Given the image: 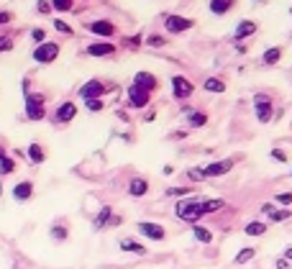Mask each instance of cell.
I'll use <instances>...</instances> for the list:
<instances>
[{
	"mask_svg": "<svg viewBox=\"0 0 292 269\" xmlns=\"http://www.w3.org/2000/svg\"><path fill=\"white\" fill-rule=\"evenodd\" d=\"M49 8H52V6H49V3H44V0H41V3H39V11H41V13H47Z\"/></svg>",
	"mask_w": 292,
	"mask_h": 269,
	"instance_id": "cell-43",
	"label": "cell"
},
{
	"mask_svg": "<svg viewBox=\"0 0 292 269\" xmlns=\"http://www.w3.org/2000/svg\"><path fill=\"white\" fill-rule=\"evenodd\" d=\"M54 26H57L59 31H64V34H70V31H72L70 26H67V24H64V21H57V24H54Z\"/></svg>",
	"mask_w": 292,
	"mask_h": 269,
	"instance_id": "cell-37",
	"label": "cell"
},
{
	"mask_svg": "<svg viewBox=\"0 0 292 269\" xmlns=\"http://www.w3.org/2000/svg\"><path fill=\"white\" fill-rule=\"evenodd\" d=\"M121 249L123 251H131V254H146V246H141L139 241H131V238H123L121 241Z\"/></svg>",
	"mask_w": 292,
	"mask_h": 269,
	"instance_id": "cell-17",
	"label": "cell"
},
{
	"mask_svg": "<svg viewBox=\"0 0 292 269\" xmlns=\"http://www.w3.org/2000/svg\"><path fill=\"white\" fill-rule=\"evenodd\" d=\"M190 123H192V126H205V116H203V113H192V116H190Z\"/></svg>",
	"mask_w": 292,
	"mask_h": 269,
	"instance_id": "cell-33",
	"label": "cell"
},
{
	"mask_svg": "<svg viewBox=\"0 0 292 269\" xmlns=\"http://www.w3.org/2000/svg\"><path fill=\"white\" fill-rule=\"evenodd\" d=\"M172 87H174V98H187V95L192 93V85H190L182 75H177V77L172 80Z\"/></svg>",
	"mask_w": 292,
	"mask_h": 269,
	"instance_id": "cell-10",
	"label": "cell"
},
{
	"mask_svg": "<svg viewBox=\"0 0 292 269\" xmlns=\"http://www.w3.org/2000/svg\"><path fill=\"white\" fill-rule=\"evenodd\" d=\"M274 266H277V269H289V261L282 256V259H277V264H274Z\"/></svg>",
	"mask_w": 292,
	"mask_h": 269,
	"instance_id": "cell-39",
	"label": "cell"
},
{
	"mask_svg": "<svg viewBox=\"0 0 292 269\" xmlns=\"http://www.w3.org/2000/svg\"><path fill=\"white\" fill-rule=\"evenodd\" d=\"M8 18H11L8 13H0V24H6V21H8Z\"/></svg>",
	"mask_w": 292,
	"mask_h": 269,
	"instance_id": "cell-45",
	"label": "cell"
},
{
	"mask_svg": "<svg viewBox=\"0 0 292 269\" xmlns=\"http://www.w3.org/2000/svg\"><path fill=\"white\" fill-rule=\"evenodd\" d=\"M57 54H59V47H57V44H47V41H44L41 47H36L34 59H36V62H41V64H49V62H54V59H57Z\"/></svg>",
	"mask_w": 292,
	"mask_h": 269,
	"instance_id": "cell-3",
	"label": "cell"
},
{
	"mask_svg": "<svg viewBox=\"0 0 292 269\" xmlns=\"http://www.w3.org/2000/svg\"><path fill=\"white\" fill-rule=\"evenodd\" d=\"M110 220H113V218H110V208H103V210L98 213V218H95V228H103V226H108Z\"/></svg>",
	"mask_w": 292,
	"mask_h": 269,
	"instance_id": "cell-25",
	"label": "cell"
},
{
	"mask_svg": "<svg viewBox=\"0 0 292 269\" xmlns=\"http://www.w3.org/2000/svg\"><path fill=\"white\" fill-rule=\"evenodd\" d=\"M231 167H233V162H231V159H220V162L208 164V167L203 169V174H205V177H220V174L231 172Z\"/></svg>",
	"mask_w": 292,
	"mask_h": 269,
	"instance_id": "cell-6",
	"label": "cell"
},
{
	"mask_svg": "<svg viewBox=\"0 0 292 269\" xmlns=\"http://www.w3.org/2000/svg\"><path fill=\"white\" fill-rule=\"evenodd\" d=\"M246 233H249V236H261V233H266V226L261 220H251L249 226H246Z\"/></svg>",
	"mask_w": 292,
	"mask_h": 269,
	"instance_id": "cell-23",
	"label": "cell"
},
{
	"mask_svg": "<svg viewBox=\"0 0 292 269\" xmlns=\"http://www.w3.org/2000/svg\"><path fill=\"white\" fill-rule=\"evenodd\" d=\"M146 44H149V47H162L164 39H162V36H149V39H146Z\"/></svg>",
	"mask_w": 292,
	"mask_h": 269,
	"instance_id": "cell-35",
	"label": "cell"
},
{
	"mask_svg": "<svg viewBox=\"0 0 292 269\" xmlns=\"http://www.w3.org/2000/svg\"><path fill=\"white\" fill-rule=\"evenodd\" d=\"M72 118H75V105L72 103H64V105L57 108V121L59 123H70Z\"/></svg>",
	"mask_w": 292,
	"mask_h": 269,
	"instance_id": "cell-11",
	"label": "cell"
},
{
	"mask_svg": "<svg viewBox=\"0 0 292 269\" xmlns=\"http://www.w3.org/2000/svg\"><path fill=\"white\" fill-rule=\"evenodd\" d=\"M256 31V24H251V21H243V24L236 29V39H243V36H251Z\"/></svg>",
	"mask_w": 292,
	"mask_h": 269,
	"instance_id": "cell-20",
	"label": "cell"
},
{
	"mask_svg": "<svg viewBox=\"0 0 292 269\" xmlns=\"http://www.w3.org/2000/svg\"><path fill=\"white\" fill-rule=\"evenodd\" d=\"M3 49H11V41L8 39H0V52H3Z\"/></svg>",
	"mask_w": 292,
	"mask_h": 269,
	"instance_id": "cell-42",
	"label": "cell"
},
{
	"mask_svg": "<svg viewBox=\"0 0 292 269\" xmlns=\"http://www.w3.org/2000/svg\"><path fill=\"white\" fill-rule=\"evenodd\" d=\"M29 156H31V162H34V164H41V162H44V151H41V146H39V144H31V146H29Z\"/></svg>",
	"mask_w": 292,
	"mask_h": 269,
	"instance_id": "cell-26",
	"label": "cell"
},
{
	"mask_svg": "<svg viewBox=\"0 0 292 269\" xmlns=\"http://www.w3.org/2000/svg\"><path fill=\"white\" fill-rule=\"evenodd\" d=\"M105 90V85L103 82H85L82 85V90H80V95L85 98V100H98V95Z\"/></svg>",
	"mask_w": 292,
	"mask_h": 269,
	"instance_id": "cell-9",
	"label": "cell"
},
{
	"mask_svg": "<svg viewBox=\"0 0 292 269\" xmlns=\"http://www.w3.org/2000/svg\"><path fill=\"white\" fill-rule=\"evenodd\" d=\"M261 213H264V215H269L272 220H287V218L292 215V210H277L274 205H269V203H266V205H261Z\"/></svg>",
	"mask_w": 292,
	"mask_h": 269,
	"instance_id": "cell-12",
	"label": "cell"
},
{
	"mask_svg": "<svg viewBox=\"0 0 292 269\" xmlns=\"http://www.w3.org/2000/svg\"><path fill=\"white\" fill-rule=\"evenodd\" d=\"M87 108H90V110H100L103 103H100V100H87Z\"/></svg>",
	"mask_w": 292,
	"mask_h": 269,
	"instance_id": "cell-36",
	"label": "cell"
},
{
	"mask_svg": "<svg viewBox=\"0 0 292 269\" xmlns=\"http://www.w3.org/2000/svg\"><path fill=\"white\" fill-rule=\"evenodd\" d=\"M146 190H149V182H146V179H141V177L131 179V185H128V192H131L133 197H141V195H146Z\"/></svg>",
	"mask_w": 292,
	"mask_h": 269,
	"instance_id": "cell-13",
	"label": "cell"
},
{
	"mask_svg": "<svg viewBox=\"0 0 292 269\" xmlns=\"http://www.w3.org/2000/svg\"><path fill=\"white\" fill-rule=\"evenodd\" d=\"M3 156H6V154H3V149H0V159H3Z\"/></svg>",
	"mask_w": 292,
	"mask_h": 269,
	"instance_id": "cell-46",
	"label": "cell"
},
{
	"mask_svg": "<svg viewBox=\"0 0 292 269\" xmlns=\"http://www.w3.org/2000/svg\"><path fill=\"white\" fill-rule=\"evenodd\" d=\"M139 231L146 236V238H151V241H162L164 238V228L159 226V223H139Z\"/></svg>",
	"mask_w": 292,
	"mask_h": 269,
	"instance_id": "cell-7",
	"label": "cell"
},
{
	"mask_svg": "<svg viewBox=\"0 0 292 269\" xmlns=\"http://www.w3.org/2000/svg\"><path fill=\"white\" fill-rule=\"evenodd\" d=\"M231 6H233V0H213V3H210V11H213V13H226Z\"/></svg>",
	"mask_w": 292,
	"mask_h": 269,
	"instance_id": "cell-24",
	"label": "cell"
},
{
	"mask_svg": "<svg viewBox=\"0 0 292 269\" xmlns=\"http://www.w3.org/2000/svg\"><path fill=\"white\" fill-rule=\"evenodd\" d=\"M254 108H256V118L261 123H269V118H272V100H269L266 95H256L254 98Z\"/></svg>",
	"mask_w": 292,
	"mask_h": 269,
	"instance_id": "cell-4",
	"label": "cell"
},
{
	"mask_svg": "<svg viewBox=\"0 0 292 269\" xmlns=\"http://www.w3.org/2000/svg\"><path fill=\"white\" fill-rule=\"evenodd\" d=\"M90 31H95L100 36H110L113 34V24H108V21H95V24H90Z\"/></svg>",
	"mask_w": 292,
	"mask_h": 269,
	"instance_id": "cell-18",
	"label": "cell"
},
{
	"mask_svg": "<svg viewBox=\"0 0 292 269\" xmlns=\"http://www.w3.org/2000/svg\"><path fill=\"white\" fill-rule=\"evenodd\" d=\"M31 192H34V185H31V182H18V185L13 187V197H16V200H29Z\"/></svg>",
	"mask_w": 292,
	"mask_h": 269,
	"instance_id": "cell-15",
	"label": "cell"
},
{
	"mask_svg": "<svg viewBox=\"0 0 292 269\" xmlns=\"http://www.w3.org/2000/svg\"><path fill=\"white\" fill-rule=\"evenodd\" d=\"M226 208V203H223L220 197H213V200H203V213H218Z\"/></svg>",
	"mask_w": 292,
	"mask_h": 269,
	"instance_id": "cell-19",
	"label": "cell"
},
{
	"mask_svg": "<svg viewBox=\"0 0 292 269\" xmlns=\"http://www.w3.org/2000/svg\"><path fill=\"white\" fill-rule=\"evenodd\" d=\"M167 29L172 31V34H179V31H187L190 26H192V21H187V18H182V16H167Z\"/></svg>",
	"mask_w": 292,
	"mask_h": 269,
	"instance_id": "cell-8",
	"label": "cell"
},
{
	"mask_svg": "<svg viewBox=\"0 0 292 269\" xmlns=\"http://www.w3.org/2000/svg\"><path fill=\"white\" fill-rule=\"evenodd\" d=\"M192 192V187H172V190H167V195H190Z\"/></svg>",
	"mask_w": 292,
	"mask_h": 269,
	"instance_id": "cell-31",
	"label": "cell"
},
{
	"mask_svg": "<svg viewBox=\"0 0 292 269\" xmlns=\"http://www.w3.org/2000/svg\"><path fill=\"white\" fill-rule=\"evenodd\" d=\"M177 218H182L187 223H195L197 218H203V203L200 200H182V203H177Z\"/></svg>",
	"mask_w": 292,
	"mask_h": 269,
	"instance_id": "cell-1",
	"label": "cell"
},
{
	"mask_svg": "<svg viewBox=\"0 0 292 269\" xmlns=\"http://www.w3.org/2000/svg\"><path fill=\"white\" fill-rule=\"evenodd\" d=\"M87 54H93V57H108V54H113V44H90Z\"/></svg>",
	"mask_w": 292,
	"mask_h": 269,
	"instance_id": "cell-14",
	"label": "cell"
},
{
	"mask_svg": "<svg viewBox=\"0 0 292 269\" xmlns=\"http://www.w3.org/2000/svg\"><path fill=\"white\" fill-rule=\"evenodd\" d=\"M44 113H47V108H44V98L41 95H29L26 98V116L31 121H41Z\"/></svg>",
	"mask_w": 292,
	"mask_h": 269,
	"instance_id": "cell-2",
	"label": "cell"
},
{
	"mask_svg": "<svg viewBox=\"0 0 292 269\" xmlns=\"http://www.w3.org/2000/svg\"><path fill=\"white\" fill-rule=\"evenodd\" d=\"M277 203H282V205H292V192H279V195H277Z\"/></svg>",
	"mask_w": 292,
	"mask_h": 269,
	"instance_id": "cell-32",
	"label": "cell"
},
{
	"mask_svg": "<svg viewBox=\"0 0 292 269\" xmlns=\"http://www.w3.org/2000/svg\"><path fill=\"white\" fill-rule=\"evenodd\" d=\"M254 256H256V249H251V246H249V249H241V251L236 254L233 261H236V264H246V261H251Z\"/></svg>",
	"mask_w": 292,
	"mask_h": 269,
	"instance_id": "cell-22",
	"label": "cell"
},
{
	"mask_svg": "<svg viewBox=\"0 0 292 269\" xmlns=\"http://www.w3.org/2000/svg\"><path fill=\"white\" fill-rule=\"evenodd\" d=\"M205 90H210V93H223V90H226V85H223L218 77H210V80L205 82Z\"/></svg>",
	"mask_w": 292,
	"mask_h": 269,
	"instance_id": "cell-27",
	"label": "cell"
},
{
	"mask_svg": "<svg viewBox=\"0 0 292 269\" xmlns=\"http://www.w3.org/2000/svg\"><path fill=\"white\" fill-rule=\"evenodd\" d=\"M272 156H274L277 162H287V156H284V154H282L279 149H274V151H272Z\"/></svg>",
	"mask_w": 292,
	"mask_h": 269,
	"instance_id": "cell-38",
	"label": "cell"
},
{
	"mask_svg": "<svg viewBox=\"0 0 292 269\" xmlns=\"http://www.w3.org/2000/svg\"><path fill=\"white\" fill-rule=\"evenodd\" d=\"M284 259H287V261H292V246H289V249L284 251Z\"/></svg>",
	"mask_w": 292,
	"mask_h": 269,
	"instance_id": "cell-44",
	"label": "cell"
},
{
	"mask_svg": "<svg viewBox=\"0 0 292 269\" xmlns=\"http://www.w3.org/2000/svg\"><path fill=\"white\" fill-rule=\"evenodd\" d=\"M192 233H195V238H197L200 243H210V241H213V233H210L208 228H203V226H195Z\"/></svg>",
	"mask_w": 292,
	"mask_h": 269,
	"instance_id": "cell-21",
	"label": "cell"
},
{
	"mask_svg": "<svg viewBox=\"0 0 292 269\" xmlns=\"http://www.w3.org/2000/svg\"><path fill=\"white\" fill-rule=\"evenodd\" d=\"M205 174L203 172H200V169H190V179H203Z\"/></svg>",
	"mask_w": 292,
	"mask_h": 269,
	"instance_id": "cell-40",
	"label": "cell"
},
{
	"mask_svg": "<svg viewBox=\"0 0 292 269\" xmlns=\"http://www.w3.org/2000/svg\"><path fill=\"white\" fill-rule=\"evenodd\" d=\"M52 236H54L57 241H62V238H67V228H62V226H54V228H52Z\"/></svg>",
	"mask_w": 292,
	"mask_h": 269,
	"instance_id": "cell-34",
	"label": "cell"
},
{
	"mask_svg": "<svg viewBox=\"0 0 292 269\" xmlns=\"http://www.w3.org/2000/svg\"><path fill=\"white\" fill-rule=\"evenodd\" d=\"M34 39H36V41H41V44H44V31H41V29H36V31H34Z\"/></svg>",
	"mask_w": 292,
	"mask_h": 269,
	"instance_id": "cell-41",
	"label": "cell"
},
{
	"mask_svg": "<svg viewBox=\"0 0 292 269\" xmlns=\"http://www.w3.org/2000/svg\"><path fill=\"white\" fill-rule=\"evenodd\" d=\"M13 169H16L13 159H11V156H3V159H0V172H3V174H11Z\"/></svg>",
	"mask_w": 292,
	"mask_h": 269,
	"instance_id": "cell-28",
	"label": "cell"
},
{
	"mask_svg": "<svg viewBox=\"0 0 292 269\" xmlns=\"http://www.w3.org/2000/svg\"><path fill=\"white\" fill-rule=\"evenodd\" d=\"M52 6L57 11H70L72 8V0H52Z\"/></svg>",
	"mask_w": 292,
	"mask_h": 269,
	"instance_id": "cell-30",
	"label": "cell"
},
{
	"mask_svg": "<svg viewBox=\"0 0 292 269\" xmlns=\"http://www.w3.org/2000/svg\"><path fill=\"white\" fill-rule=\"evenodd\" d=\"M279 54H282L279 49H269V52L264 54V62H266V64H274V62L279 59Z\"/></svg>",
	"mask_w": 292,
	"mask_h": 269,
	"instance_id": "cell-29",
	"label": "cell"
},
{
	"mask_svg": "<svg viewBox=\"0 0 292 269\" xmlns=\"http://www.w3.org/2000/svg\"><path fill=\"white\" fill-rule=\"evenodd\" d=\"M133 85L144 87L146 93H149V90H154V87H156V77H154V75H149V72H139V75H136V82H133Z\"/></svg>",
	"mask_w": 292,
	"mask_h": 269,
	"instance_id": "cell-16",
	"label": "cell"
},
{
	"mask_svg": "<svg viewBox=\"0 0 292 269\" xmlns=\"http://www.w3.org/2000/svg\"><path fill=\"white\" fill-rule=\"evenodd\" d=\"M128 103L133 108H144L149 103V93H146L144 87H139V85H131L128 87Z\"/></svg>",
	"mask_w": 292,
	"mask_h": 269,
	"instance_id": "cell-5",
	"label": "cell"
}]
</instances>
